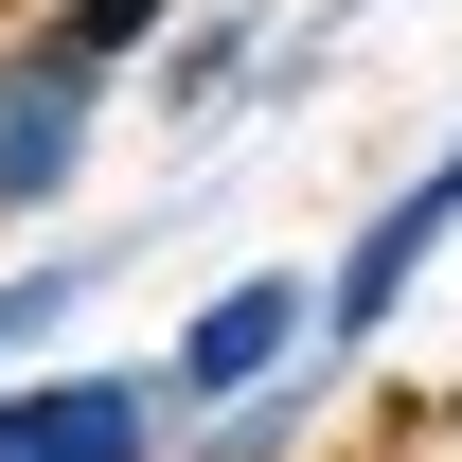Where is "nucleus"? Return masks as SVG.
Instances as JSON below:
<instances>
[{
  "label": "nucleus",
  "instance_id": "nucleus-5",
  "mask_svg": "<svg viewBox=\"0 0 462 462\" xmlns=\"http://www.w3.org/2000/svg\"><path fill=\"white\" fill-rule=\"evenodd\" d=\"M302 409H320V356L267 374V392H231V409H178V427H196L178 462H302Z\"/></svg>",
  "mask_w": 462,
  "mask_h": 462
},
{
  "label": "nucleus",
  "instance_id": "nucleus-7",
  "mask_svg": "<svg viewBox=\"0 0 462 462\" xmlns=\"http://www.w3.org/2000/svg\"><path fill=\"white\" fill-rule=\"evenodd\" d=\"M249 71H267V36H249V18H196V0L161 18V107H231Z\"/></svg>",
  "mask_w": 462,
  "mask_h": 462
},
{
  "label": "nucleus",
  "instance_id": "nucleus-8",
  "mask_svg": "<svg viewBox=\"0 0 462 462\" xmlns=\"http://www.w3.org/2000/svg\"><path fill=\"white\" fill-rule=\"evenodd\" d=\"M36 18H54V36H71L89 71H143V54H161V18H178V0H36Z\"/></svg>",
  "mask_w": 462,
  "mask_h": 462
},
{
  "label": "nucleus",
  "instance_id": "nucleus-6",
  "mask_svg": "<svg viewBox=\"0 0 462 462\" xmlns=\"http://www.w3.org/2000/svg\"><path fill=\"white\" fill-rule=\"evenodd\" d=\"M71 302H107V267H89V249L0 267V374H18V356H54V338H71Z\"/></svg>",
  "mask_w": 462,
  "mask_h": 462
},
{
  "label": "nucleus",
  "instance_id": "nucleus-1",
  "mask_svg": "<svg viewBox=\"0 0 462 462\" xmlns=\"http://www.w3.org/2000/svg\"><path fill=\"white\" fill-rule=\"evenodd\" d=\"M107 89H125V71H89L54 18H18V36H0V231H36L71 178H89V143H107Z\"/></svg>",
  "mask_w": 462,
  "mask_h": 462
},
{
  "label": "nucleus",
  "instance_id": "nucleus-3",
  "mask_svg": "<svg viewBox=\"0 0 462 462\" xmlns=\"http://www.w3.org/2000/svg\"><path fill=\"white\" fill-rule=\"evenodd\" d=\"M302 356H320V267H249V285H214L178 320L161 409H231V392H267V374H302Z\"/></svg>",
  "mask_w": 462,
  "mask_h": 462
},
{
  "label": "nucleus",
  "instance_id": "nucleus-2",
  "mask_svg": "<svg viewBox=\"0 0 462 462\" xmlns=\"http://www.w3.org/2000/svg\"><path fill=\"white\" fill-rule=\"evenodd\" d=\"M445 231H462V143H445V161H409L392 196L356 214V249L320 267V356H374V338H392V320H409V285L445 267Z\"/></svg>",
  "mask_w": 462,
  "mask_h": 462
},
{
  "label": "nucleus",
  "instance_id": "nucleus-4",
  "mask_svg": "<svg viewBox=\"0 0 462 462\" xmlns=\"http://www.w3.org/2000/svg\"><path fill=\"white\" fill-rule=\"evenodd\" d=\"M178 445V409L161 374H125V356H89V374H0V462H161Z\"/></svg>",
  "mask_w": 462,
  "mask_h": 462
}]
</instances>
